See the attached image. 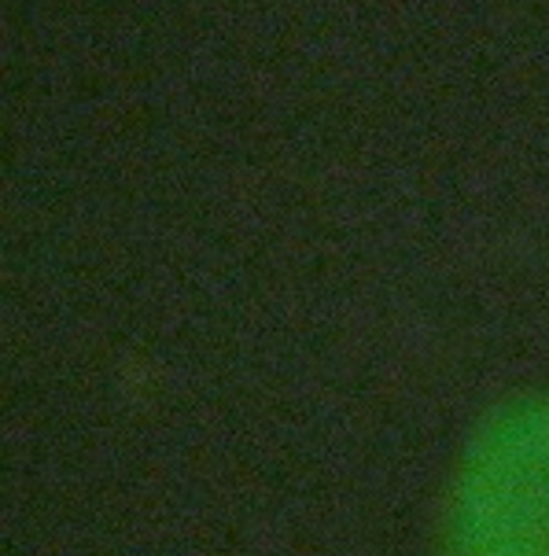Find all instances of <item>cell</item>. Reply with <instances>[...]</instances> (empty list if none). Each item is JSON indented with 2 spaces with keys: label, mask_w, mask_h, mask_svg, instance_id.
<instances>
[{
  "label": "cell",
  "mask_w": 549,
  "mask_h": 556,
  "mask_svg": "<svg viewBox=\"0 0 549 556\" xmlns=\"http://www.w3.org/2000/svg\"><path fill=\"white\" fill-rule=\"evenodd\" d=\"M442 556H549V391L472 431L442 497Z\"/></svg>",
  "instance_id": "obj_1"
}]
</instances>
